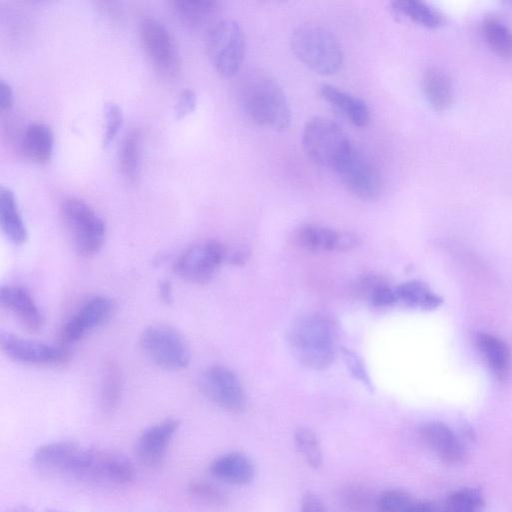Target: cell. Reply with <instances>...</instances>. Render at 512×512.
<instances>
[{"label": "cell", "mask_w": 512, "mask_h": 512, "mask_svg": "<svg viewBox=\"0 0 512 512\" xmlns=\"http://www.w3.org/2000/svg\"><path fill=\"white\" fill-rule=\"evenodd\" d=\"M287 339L293 355L310 369L325 370L335 359V328L321 313L296 318L289 327Z\"/></svg>", "instance_id": "obj_1"}, {"label": "cell", "mask_w": 512, "mask_h": 512, "mask_svg": "<svg viewBox=\"0 0 512 512\" xmlns=\"http://www.w3.org/2000/svg\"><path fill=\"white\" fill-rule=\"evenodd\" d=\"M241 105L246 115L257 125L282 131L291 120V111L281 85L267 75L248 78L240 91Z\"/></svg>", "instance_id": "obj_2"}, {"label": "cell", "mask_w": 512, "mask_h": 512, "mask_svg": "<svg viewBox=\"0 0 512 512\" xmlns=\"http://www.w3.org/2000/svg\"><path fill=\"white\" fill-rule=\"evenodd\" d=\"M290 47L304 65L318 74L332 75L342 66L341 45L324 27L312 24L299 26L291 35Z\"/></svg>", "instance_id": "obj_3"}, {"label": "cell", "mask_w": 512, "mask_h": 512, "mask_svg": "<svg viewBox=\"0 0 512 512\" xmlns=\"http://www.w3.org/2000/svg\"><path fill=\"white\" fill-rule=\"evenodd\" d=\"M60 215L75 250L84 257L95 255L106 238V225L102 217L84 200L65 198Z\"/></svg>", "instance_id": "obj_4"}, {"label": "cell", "mask_w": 512, "mask_h": 512, "mask_svg": "<svg viewBox=\"0 0 512 512\" xmlns=\"http://www.w3.org/2000/svg\"><path fill=\"white\" fill-rule=\"evenodd\" d=\"M302 144L311 161L333 171L354 148L341 127L332 120L319 116L306 122Z\"/></svg>", "instance_id": "obj_5"}, {"label": "cell", "mask_w": 512, "mask_h": 512, "mask_svg": "<svg viewBox=\"0 0 512 512\" xmlns=\"http://www.w3.org/2000/svg\"><path fill=\"white\" fill-rule=\"evenodd\" d=\"M73 477L90 483L121 486L133 479L134 468L120 452L90 447L83 449Z\"/></svg>", "instance_id": "obj_6"}, {"label": "cell", "mask_w": 512, "mask_h": 512, "mask_svg": "<svg viewBox=\"0 0 512 512\" xmlns=\"http://www.w3.org/2000/svg\"><path fill=\"white\" fill-rule=\"evenodd\" d=\"M206 51L219 74L235 75L245 54V38L240 25L230 18L219 19L207 30Z\"/></svg>", "instance_id": "obj_7"}, {"label": "cell", "mask_w": 512, "mask_h": 512, "mask_svg": "<svg viewBox=\"0 0 512 512\" xmlns=\"http://www.w3.org/2000/svg\"><path fill=\"white\" fill-rule=\"evenodd\" d=\"M146 357L157 366L170 371L186 368L190 362V348L183 335L175 328L155 324L146 327L139 339Z\"/></svg>", "instance_id": "obj_8"}, {"label": "cell", "mask_w": 512, "mask_h": 512, "mask_svg": "<svg viewBox=\"0 0 512 512\" xmlns=\"http://www.w3.org/2000/svg\"><path fill=\"white\" fill-rule=\"evenodd\" d=\"M139 31L144 51L157 73L165 78L176 77L182 60L175 39L166 26L154 17H144Z\"/></svg>", "instance_id": "obj_9"}, {"label": "cell", "mask_w": 512, "mask_h": 512, "mask_svg": "<svg viewBox=\"0 0 512 512\" xmlns=\"http://www.w3.org/2000/svg\"><path fill=\"white\" fill-rule=\"evenodd\" d=\"M226 248L216 240H208L186 249L174 262L173 270L182 279L203 284L214 275L225 260Z\"/></svg>", "instance_id": "obj_10"}, {"label": "cell", "mask_w": 512, "mask_h": 512, "mask_svg": "<svg viewBox=\"0 0 512 512\" xmlns=\"http://www.w3.org/2000/svg\"><path fill=\"white\" fill-rule=\"evenodd\" d=\"M201 392L219 407L239 412L245 406V393L237 375L228 367L213 365L200 375Z\"/></svg>", "instance_id": "obj_11"}, {"label": "cell", "mask_w": 512, "mask_h": 512, "mask_svg": "<svg viewBox=\"0 0 512 512\" xmlns=\"http://www.w3.org/2000/svg\"><path fill=\"white\" fill-rule=\"evenodd\" d=\"M0 345L7 357L26 365L58 366L70 360V352L63 346L56 347L9 333L1 334Z\"/></svg>", "instance_id": "obj_12"}, {"label": "cell", "mask_w": 512, "mask_h": 512, "mask_svg": "<svg viewBox=\"0 0 512 512\" xmlns=\"http://www.w3.org/2000/svg\"><path fill=\"white\" fill-rule=\"evenodd\" d=\"M335 172L344 187L361 200H373L381 192L382 182L379 172L374 164L355 148Z\"/></svg>", "instance_id": "obj_13"}, {"label": "cell", "mask_w": 512, "mask_h": 512, "mask_svg": "<svg viewBox=\"0 0 512 512\" xmlns=\"http://www.w3.org/2000/svg\"><path fill=\"white\" fill-rule=\"evenodd\" d=\"M112 311L113 303L106 296L96 295L86 300L63 325L60 332L61 346L67 348L83 339L105 323Z\"/></svg>", "instance_id": "obj_14"}, {"label": "cell", "mask_w": 512, "mask_h": 512, "mask_svg": "<svg viewBox=\"0 0 512 512\" xmlns=\"http://www.w3.org/2000/svg\"><path fill=\"white\" fill-rule=\"evenodd\" d=\"M83 448L76 442L60 440L39 446L32 455L34 466L54 476H73Z\"/></svg>", "instance_id": "obj_15"}, {"label": "cell", "mask_w": 512, "mask_h": 512, "mask_svg": "<svg viewBox=\"0 0 512 512\" xmlns=\"http://www.w3.org/2000/svg\"><path fill=\"white\" fill-rule=\"evenodd\" d=\"M176 419H165L146 428L137 438L135 453L139 461L148 467H158L164 460L166 450L179 428Z\"/></svg>", "instance_id": "obj_16"}, {"label": "cell", "mask_w": 512, "mask_h": 512, "mask_svg": "<svg viewBox=\"0 0 512 512\" xmlns=\"http://www.w3.org/2000/svg\"><path fill=\"white\" fill-rule=\"evenodd\" d=\"M423 443L442 462L446 464H458L464 460L465 447L457 434L442 422H428L419 430Z\"/></svg>", "instance_id": "obj_17"}, {"label": "cell", "mask_w": 512, "mask_h": 512, "mask_svg": "<svg viewBox=\"0 0 512 512\" xmlns=\"http://www.w3.org/2000/svg\"><path fill=\"white\" fill-rule=\"evenodd\" d=\"M2 307L10 311L31 332L42 330L45 319L31 293L20 285H3L0 291Z\"/></svg>", "instance_id": "obj_18"}, {"label": "cell", "mask_w": 512, "mask_h": 512, "mask_svg": "<svg viewBox=\"0 0 512 512\" xmlns=\"http://www.w3.org/2000/svg\"><path fill=\"white\" fill-rule=\"evenodd\" d=\"M296 240L303 248L314 252L350 250L358 243L353 234L312 224L300 227Z\"/></svg>", "instance_id": "obj_19"}, {"label": "cell", "mask_w": 512, "mask_h": 512, "mask_svg": "<svg viewBox=\"0 0 512 512\" xmlns=\"http://www.w3.org/2000/svg\"><path fill=\"white\" fill-rule=\"evenodd\" d=\"M319 93L324 101L354 126L362 128L369 124L370 110L362 99L329 84L322 85Z\"/></svg>", "instance_id": "obj_20"}, {"label": "cell", "mask_w": 512, "mask_h": 512, "mask_svg": "<svg viewBox=\"0 0 512 512\" xmlns=\"http://www.w3.org/2000/svg\"><path fill=\"white\" fill-rule=\"evenodd\" d=\"M209 471L215 478L233 485L248 484L255 475L252 460L238 451L215 458L209 465Z\"/></svg>", "instance_id": "obj_21"}, {"label": "cell", "mask_w": 512, "mask_h": 512, "mask_svg": "<svg viewBox=\"0 0 512 512\" xmlns=\"http://www.w3.org/2000/svg\"><path fill=\"white\" fill-rule=\"evenodd\" d=\"M172 9L178 19L190 29L207 30L219 19L221 4L214 0H173Z\"/></svg>", "instance_id": "obj_22"}, {"label": "cell", "mask_w": 512, "mask_h": 512, "mask_svg": "<svg viewBox=\"0 0 512 512\" xmlns=\"http://www.w3.org/2000/svg\"><path fill=\"white\" fill-rule=\"evenodd\" d=\"M20 145L22 152L31 161L45 163L53 152V131L46 123H31L23 131Z\"/></svg>", "instance_id": "obj_23"}, {"label": "cell", "mask_w": 512, "mask_h": 512, "mask_svg": "<svg viewBox=\"0 0 512 512\" xmlns=\"http://www.w3.org/2000/svg\"><path fill=\"white\" fill-rule=\"evenodd\" d=\"M0 226L6 237L15 245L27 241L28 232L14 192L2 186L0 188Z\"/></svg>", "instance_id": "obj_24"}, {"label": "cell", "mask_w": 512, "mask_h": 512, "mask_svg": "<svg viewBox=\"0 0 512 512\" xmlns=\"http://www.w3.org/2000/svg\"><path fill=\"white\" fill-rule=\"evenodd\" d=\"M422 87L428 104L436 111H444L453 102V87L449 75L440 67L432 66L423 74Z\"/></svg>", "instance_id": "obj_25"}, {"label": "cell", "mask_w": 512, "mask_h": 512, "mask_svg": "<svg viewBox=\"0 0 512 512\" xmlns=\"http://www.w3.org/2000/svg\"><path fill=\"white\" fill-rule=\"evenodd\" d=\"M476 344L495 377L505 378L510 368V351L507 344L501 338L485 332L477 334Z\"/></svg>", "instance_id": "obj_26"}, {"label": "cell", "mask_w": 512, "mask_h": 512, "mask_svg": "<svg viewBox=\"0 0 512 512\" xmlns=\"http://www.w3.org/2000/svg\"><path fill=\"white\" fill-rule=\"evenodd\" d=\"M391 9L395 15L427 28H438L446 22V16L441 11L422 1H394L391 3Z\"/></svg>", "instance_id": "obj_27"}, {"label": "cell", "mask_w": 512, "mask_h": 512, "mask_svg": "<svg viewBox=\"0 0 512 512\" xmlns=\"http://www.w3.org/2000/svg\"><path fill=\"white\" fill-rule=\"evenodd\" d=\"M141 132L139 129L129 131L123 138L118 151V165L123 177L133 183L141 169Z\"/></svg>", "instance_id": "obj_28"}, {"label": "cell", "mask_w": 512, "mask_h": 512, "mask_svg": "<svg viewBox=\"0 0 512 512\" xmlns=\"http://www.w3.org/2000/svg\"><path fill=\"white\" fill-rule=\"evenodd\" d=\"M397 301L407 306L422 310H431L441 305L442 298L434 293L425 283L411 280L395 288Z\"/></svg>", "instance_id": "obj_29"}, {"label": "cell", "mask_w": 512, "mask_h": 512, "mask_svg": "<svg viewBox=\"0 0 512 512\" xmlns=\"http://www.w3.org/2000/svg\"><path fill=\"white\" fill-rule=\"evenodd\" d=\"M122 393V374L113 362L105 364L100 384V406L103 412H113L120 401Z\"/></svg>", "instance_id": "obj_30"}, {"label": "cell", "mask_w": 512, "mask_h": 512, "mask_svg": "<svg viewBox=\"0 0 512 512\" xmlns=\"http://www.w3.org/2000/svg\"><path fill=\"white\" fill-rule=\"evenodd\" d=\"M481 30L484 40L497 55L512 59V32L503 22L488 17L483 21Z\"/></svg>", "instance_id": "obj_31"}, {"label": "cell", "mask_w": 512, "mask_h": 512, "mask_svg": "<svg viewBox=\"0 0 512 512\" xmlns=\"http://www.w3.org/2000/svg\"><path fill=\"white\" fill-rule=\"evenodd\" d=\"M297 451L308 466L318 469L322 465V450L316 434L309 428H298L294 433Z\"/></svg>", "instance_id": "obj_32"}, {"label": "cell", "mask_w": 512, "mask_h": 512, "mask_svg": "<svg viewBox=\"0 0 512 512\" xmlns=\"http://www.w3.org/2000/svg\"><path fill=\"white\" fill-rule=\"evenodd\" d=\"M484 505L482 494L474 488H462L448 495L442 512H480Z\"/></svg>", "instance_id": "obj_33"}, {"label": "cell", "mask_w": 512, "mask_h": 512, "mask_svg": "<svg viewBox=\"0 0 512 512\" xmlns=\"http://www.w3.org/2000/svg\"><path fill=\"white\" fill-rule=\"evenodd\" d=\"M359 290L375 307H389L397 302L395 289H392L378 278L362 280Z\"/></svg>", "instance_id": "obj_34"}, {"label": "cell", "mask_w": 512, "mask_h": 512, "mask_svg": "<svg viewBox=\"0 0 512 512\" xmlns=\"http://www.w3.org/2000/svg\"><path fill=\"white\" fill-rule=\"evenodd\" d=\"M416 499L401 489L384 491L376 500V512H410Z\"/></svg>", "instance_id": "obj_35"}, {"label": "cell", "mask_w": 512, "mask_h": 512, "mask_svg": "<svg viewBox=\"0 0 512 512\" xmlns=\"http://www.w3.org/2000/svg\"><path fill=\"white\" fill-rule=\"evenodd\" d=\"M188 490L195 499L206 505L218 507L226 503L224 493L209 482L193 481L189 484Z\"/></svg>", "instance_id": "obj_36"}, {"label": "cell", "mask_w": 512, "mask_h": 512, "mask_svg": "<svg viewBox=\"0 0 512 512\" xmlns=\"http://www.w3.org/2000/svg\"><path fill=\"white\" fill-rule=\"evenodd\" d=\"M105 130L103 133V146H108L118 133L122 122L123 113L118 104L107 103L104 109Z\"/></svg>", "instance_id": "obj_37"}, {"label": "cell", "mask_w": 512, "mask_h": 512, "mask_svg": "<svg viewBox=\"0 0 512 512\" xmlns=\"http://www.w3.org/2000/svg\"><path fill=\"white\" fill-rule=\"evenodd\" d=\"M341 355L351 375L369 389L373 388L372 382L361 358L346 347L341 348Z\"/></svg>", "instance_id": "obj_38"}, {"label": "cell", "mask_w": 512, "mask_h": 512, "mask_svg": "<svg viewBox=\"0 0 512 512\" xmlns=\"http://www.w3.org/2000/svg\"><path fill=\"white\" fill-rule=\"evenodd\" d=\"M344 505L349 512H371L372 501L367 492L357 488L345 494Z\"/></svg>", "instance_id": "obj_39"}, {"label": "cell", "mask_w": 512, "mask_h": 512, "mask_svg": "<svg viewBox=\"0 0 512 512\" xmlns=\"http://www.w3.org/2000/svg\"><path fill=\"white\" fill-rule=\"evenodd\" d=\"M197 95L191 88H184L179 93L175 104V116L181 119L190 114L196 107Z\"/></svg>", "instance_id": "obj_40"}, {"label": "cell", "mask_w": 512, "mask_h": 512, "mask_svg": "<svg viewBox=\"0 0 512 512\" xmlns=\"http://www.w3.org/2000/svg\"><path fill=\"white\" fill-rule=\"evenodd\" d=\"M300 512H327L322 500L313 492H306L301 499Z\"/></svg>", "instance_id": "obj_41"}, {"label": "cell", "mask_w": 512, "mask_h": 512, "mask_svg": "<svg viewBox=\"0 0 512 512\" xmlns=\"http://www.w3.org/2000/svg\"><path fill=\"white\" fill-rule=\"evenodd\" d=\"M13 103V91L8 82L0 80V111L4 113L9 110Z\"/></svg>", "instance_id": "obj_42"}, {"label": "cell", "mask_w": 512, "mask_h": 512, "mask_svg": "<svg viewBox=\"0 0 512 512\" xmlns=\"http://www.w3.org/2000/svg\"><path fill=\"white\" fill-rule=\"evenodd\" d=\"M158 296L160 301L165 305H170L173 302V292L170 281H160L158 284Z\"/></svg>", "instance_id": "obj_43"}, {"label": "cell", "mask_w": 512, "mask_h": 512, "mask_svg": "<svg viewBox=\"0 0 512 512\" xmlns=\"http://www.w3.org/2000/svg\"><path fill=\"white\" fill-rule=\"evenodd\" d=\"M410 512H435V508L431 503L417 499Z\"/></svg>", "instance_id": "obj_44"}, {"label": "cell", "mask_w": 512, "mask_h": 512, "mask_svg": "<svg viewBox=\"0 0 512 512\" xmlns=\"http://www.w3.org/2000/svg\"><path fill=\"white\" fill-rule=\"evenodd\" d=\"M5 512H62V511L50 510V509H45V510L39 511L37 509H34V508L26 506V505H15L13 507L8 508Z\"/></svg>", "instance_id": "obj_45"}]
</instances>
